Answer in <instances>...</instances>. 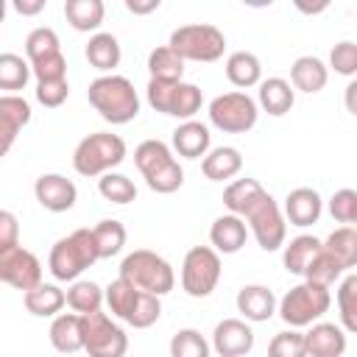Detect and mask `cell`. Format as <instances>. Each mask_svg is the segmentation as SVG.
Returning a JSON list of instances; mask_svg holds the SVG:
<instances>
[{
    "label": "cell",
    "instance_id": "cell-15",
    "mask_svg": "<svg viewBox=\"0 0 357 357\" xmlns=\"http://www.w3.org/2000/svg\"><path fill=\"white\" fill-rule=\"evenodd\" d=\"M33 195L36 201L47 209V212H67L75 206V198H78V190L75 184L61 176V173H42L33 184Z\"/></svg>",
    "mask_w": 357,
    "mask_h": 357
},
{
    "label": "cell",
    "instance_id": "cell-26",
    "mask_svg": "<svg viewBox=\"0 0 357 357\" xmlns=\"http://www.w3.org/2000/svg\"><path fill=\"white\" fill-rule=\"evenodd\" d=\"M290 81L301 92H321L329 81V67L318 56H298L290 67Z\"/></svg>",
    "mask_w": 357,
    "mask_h": 357
},
{
    "label": "cell",
    "instance_id": "cell-25",
    "mask_svg": "<svg viewBox=\"0 0 357 357\" xmlns=\"http://www.w3.org/2000/svg\"><path fill=\"white\" fill-rule=\"evenodd\" d=\"M22 304L36 318H56L61 315V307L67 304V293L59 284H39L28 293H22Z\"/></svg>",
    "mask_w": 357,
    "mask_h": 357
},
{
    "label": "cell",
    "instance_id": "cell-36",
    "mask_svg": "<svg viewBox=\"0 0 357 357\" xmlns=\"http://www.w3.org/2000/svg\"><path fill=\"white\" fill-rule=\"evenodd\" d=\"M31 75H33V70H31L28 59H22L17 53L0 56V89H6V95H14L17 89H22Z\"/></svg>",
    "mask_w": 357,
    "mask_h": 357
},
{
    "label": "cell",
    "instance_id": "cell-27",
    "mask_svg": "<svg viewBox=\"0 0 357 357\" xmlns=\"http://www.w3.org/2000/svg\"><path fill=\"white\" fill-rule=\"evenodd\" d=\"M257 100H259V106H262L271 117H282V114H287V112L293 109V103H296V89L290 86V81L273 75V78H265V81L259 84Z\"/></svg>",
    "mask_w": 357,
    "mask_h": 357
},
{
    "label": "cell",
    "instance_id": "cell-16",
    "mask_svg": "<svg viewBox=\"0 0 357 357\" xmlns=\"http://www.w3.org/2000/svg\"><path fill=\"white\" fill-rule=\"evenodd\" d=\"M212 349L220 357H243L254 349V332L240 318H223L212 332Z\"/></svg>",
    "mask_w": 357,
    "mask_h": 357
},
{
    "label": "cell",
    "instance_id": "cell-23",
    "mask_svg": "<svg viewBox=\"0 0 357 357\" xmlns=\"http://www.w3.org/2000/svg\"><path fill=\"white\" fill-rule=\"evenodd\" d=\"M209 145H212V134L198 120H187V123L176 126V131H173V151L178 156H184V159L206 156L209 153Z\"/></svg>",
    "mask_w": 357,
    "mask_h": 357
},
{
    "label": "cell",
    "instance_id": "cell-34",
    "mask_svg": "<svg viewBox=\"0 0 357 357\" xmlns=\"http://www.w3.org/2000/svg\"><path fill=\"white\" fill-rule=\"evenodd\" d=\"M103 301H106V290H100V284H95V282H89V279H78V282H73L70 290H67V304H70L78 315L98 312Z\"/></svg>",
    "mask_w": 357,
    "mask_h": 357
},
{
    "label": "cell",
    "instance_id": "cell-24",
    "mask_svg": "<svg viewBox=\"0 0 357 357\" xmlns=\"http://www.w3.org/2000/svg\"><path fill=\"white\" fill-rule=\"evenodd\" d=\"M84 56H86V61H89L95 70L112 75V70H114V67L120 64V59H123V50H120L117 36L98 31V33L89 36V42H86V47H84Z\"/></svg>",
    "mask_w": 357,
    "mask_h": 357
},
{
    "label": "cell",
    "instance_id": "cell-5",
    "mask_svg": "<svg viewBox=\"0 0 357 357\" xmlns=\"http://www.w3.org/2000/svg\"><path fill=\"white\" fill-rule=\"evenodd\" d=\"M123 159H126V139L112 131H95L84 137L73 151V167L86 178L112 173V167L123 165Z\"/></svg>",
    "mask_w": 357,
    "mask_h": 357
},
{
    "label": "cell",
    "instance_id": "cell-31",
    "mask_svg": "<svg viewBox=\"0 0 357 357\" xmlns=\"http://www.w3.org/2000/svg\"><path fill=\"white\" fill-rule=\"evenodd\" d=\"M103 14H106V8H103L100 0H67V3H64V17H67V22H70L75 31H84V33L98 31L100 22H103Z\"/></svg>",
    "mask_w": 357,
    "mask_h": 357
},
{
    "label": "cell",
    "instance_id": "cell-4",
    "mask_svg": "<svg viewBox=\"0 0 357 357\" xmlns=\"http://www.w3.org/2000/svg\"><path fill=\"white\" fill-rule=\"evenodd\" d=\"M134 165L153 192L170 195L184 184V170L162 139H145L134 151Z\"/></svg>",
    "mask_w": 357,
    "mask_h": 357
},
{
    "label": "cell",
    "instance_id": "cell-19",
    "mask_svg": "<svg viewBox=\"0 0 357 357\" xmlns=\"http://www.w3.org/2000/svg\"><path fill=\"white\" fill-rule=\"evenodd\" d=\"M248 240V223L240 215H220L209 229V243L218 254H237Z\"/></svg>",
    "mask_w": 357,
    "mask_h": 357
},
{
    "label": "cell",
    "instance_id": "cell-37",
    "mask_svg": "<svg viewBox=\"0 0 357 357\" xmlns=\"http://www.w3.org/2000/svg\"><path fill=\"white\" fill-rule=\"evenodd\" d=\"M337 312L340 326L357 335V273H346L337 284Z\"/></svg>",
    "mask_w": 357,
    "mask_h": 357
},
{
    "label": "cell",
    "instance_id": "cell-30",
    "mask_svg": "<svg viewBox=\"0 0 357 357\" xmlns=\"http://www.w3.org/2000/svg\"><path fill=\"white\" fill-rule=\"evenodd\" d=\"M321 248H324V243H321L318 237H312V234H298V237H293V240L284 245V251H282L284 271H287V273H296V276H304L307 265L315 259V254H318Z\"/></svg>",
    "mask_w": 357,
    "mask_h": 357
},
{
    "label": "cell",
    "instance_id": "cell-39",
    "mask_svg": "<svg viewBox=\"0 0 357 357\" xmlns=\"http://www.w3.org/2000/svg\"><path fill=\"white\" fill-rule=\"evenodd\" d=\"M337 279H343V265H340L326 248H321V251L315 254V259L307 265V271H304V282H315V284L332 287Z\"/></svg>",
    "mask_w": 357,
    "mask_h": 357
},
{
    "label": "cell",
    "instance_id": "cell-43",
    "mask_svg": "<svg viewBox=\"0 0 357 357\" xmlns=\"http://www.w3.org/2000/svg\"><path fill=\"white\" fill-rule=\"evenodd\" d=\"M329 215L337 220V223H346V226H354L357 223V190H337L332 198H329Z\"/></svg>",
    "mask_w": 357,
    "mask_h": 357
},
{
    "label": "cell",
    "instance_id": "cell-50",
    "mask_svg": "<svg viewBox=\"0 0 357 357\" xmlns=\"http://www.w3.org/2000/svg\"><path fill=\"white\" fill-rule=\"evenodd\" d=\"M354 229H357V223H354Z\"/></svg>",
    "mask_w": 357,
    "mask_h": 357
},
{
    "label": "cell",
    "instance_id": "cell-18",
    "mask_svg": "<svg viewBox=\"0 0 357 357\" xmlns=\"http://www.w3.org/2000/svg\"><path fill=\"white\" fill-rule=\"evenodd\" d=\"M31 123V103L20 95H3L0 98V134H3V145L0 151L8 153L17 134L22 131V126Z\"/></svg>",
    "mask_w": 357,
    "mask_h": 357
},
{
    "label": "cell",
    "instance_id": "cell-38",
    "mask_svg": "<svg viewBox=\"0 0 357 357\" xmlns=\"http://www.w3.org/2000/svg\"><path fill=\"white\" fill-rule=\"evenodd\" d=\"M92 231H95V243H98L100 259H109V257H114V254L123 251V245H126V226H123L120 220L106 218V220H100Z\"/></svg>",
    "mask_w": 357,
    "mask_h": 357
},
{
    "label": "cell",
    "instance_id": "cell-35",
    "mask_svg": "<svg viewBox=\"0 0 357 357\" xmlns=\"http://www.w3.org/2000/svg\"><path fill=\"white\" fill-rule=\"evenodd\" d=\"M139 296H142V290H137L131 282H126V279H120V276H117L114 282H109V287H106V304H109L112 315H117V318H123V321L131 318V312H134Z\"/></svg>",
    "mask_w": 357,
    "mask_h": 357
},
{
    "label": "cell",
    "instance_id": "cell-42",
    "mask_svg": "<svg viewBox=\"0 0 357 357\" xmlns=\"http://www.w3.org/2000/svg\"><path fill=\"white\" fill-rule=\"evenodd\" d=\"M268 357H307L304 332H296V329L276 332L268 343Z\"/></svg>",
    "mask_w": 357,
    "mask_h": 357
},
{
    "label": "cell",
    "instance_id": "cell-14",
    "mask_svg": "<svg viewBox=\"0 0 357 357\" xmlns=\"http://www.w3.org/2000/svg\"><path fill=\"white\" fill-rule=\"evenodd\" d=\"M0 279L11 287L28 293L42 284V262L36 259L33 251H28L22 245L6 248V251H0Z\"/></svg>",
    "mask_w": 357,
    "mask_h": 357
},
{
    "label": "cell",
    "instance_id": "cell-49",
    "mask_svg": "<svg viewBox=\"0 0 357 357\" xmlns=\"http://www.w3.org/2000/svg\"><path fill=\"white\" fill-rule=\"evenodd\" d=\"M343 103H346L349 114H354V117H357V78H351V81H349V86H346V92H343Z\"/></svg>",
    "mask_w": 357,
    "mask_h": 357
},
{
    "label": "cell",
    "instance_id": "cell-7",
    "mask_svg": "<svg viewBox=\"0 0 357 357\" xmlns=\"http://www.w3.org/2000/svg\"><path fill=\"white\" fill-rule=\"evenodd\" d=\"M25 59L36 75V84L67 78V59L61 53L59 33L47 25H39L25 36Z\"/></svg>",
    "mask_w": 357,
    "mask_h": 357
},
{
    "label": "cell",
    "instance_id": "cell-11",
    "mask_svg": "<svg viewBox=\"0 0 357 357\" xmlns=\"http://www.w3.org/2000/svg\"><path fill=\"white\" fill-rule=\"evenodd\" d=\"M220 254L212 245H192L181 262V290L192 298H206L220 282Z\"/></svg>",
    "mask_w": 357,
    "mask_h": 357
},
{
    "label": "cell",
    "instance_id": "cell-32",
    "mask_svg": "<svg viewBox=\"0 0 357 357\" xmlns=\"http://www.w3.org/2000/svg\"><path fill=\"white\" fill-rule=\"evenodd\" d=\"M148 73L151 81H181L184 59L170 50V45H159L148 53Z\"/></svg>",
    "mask_w": 357,
    "mask_h": 357
},
{
    "label": "cell",
    "instance_id": "cell-10",
    "mask_svg": "<svg viewBox=\"0 0 357 357\" xmlns=\"http://www.w3.org/2000/svg\"><path fill=\"white\" fill-rule=\"evenodd\" d=\"M145 98H148L151 109L170 114V117H178L184 123L192 120L204 103L201 89L195 84H187V81H148Z\"/></svg>",
    "mask_w": 357,
    "mask_h": 357
},
{
    "label": "cell",
    "instance_id": "cell-47",
    "mask_svg": "<svg viewBox=\"0 0 357 357\" xmlns=\"http://www.w3.org/2000/svg\"><path fill=\"white\" fill-rule=\"evenodd\" d=\"M126 8L131 14H151L159 8V0H126Z\"/></svg>",
    "mask_w": 357,
    "mask_h": 357
},
{
    "label": "cell",
    "instance_id": "cell-48",
    "mask_svg": "<svg viewBox=\"0 0 357 357\" xmlns=\"http://www.w3.org/2000/svg\"><path fill=\"white\" fill-rule=\"evenodd\" d=\"M45 8V0H14V11H20V14H39Z\"/></svg>",
    "mask_w": 357,
    "mask_h": 357
},
{
    "label": "cell",
    "instance_id": "cell-9",
    "mask_svg": "<svg viewBox=\"0 0 357 357\" xmlns=\"http://www.w3.org/2000/svg\"><path fill=\"white\" fill-rule=\"evenodd\" d=\"M167 45L184 61H218L223 56V50H226V36L215 25L190 22V25H178L170 33Z\"/></svg>",
    "mask_w": 357,
    "mask_h": 357
},
{
    "label": "cell",
    "instance_id": "cell-44",
    "mask_svg": "<svg viewBox=\"0 0 357 357\" xmlns=\"http://www.w3.org/2000/svg\"><path fill=\"white\" fill-rule=\"evenodd\" d=\"M329 67L337 75H357V42L343 39L329 50Z\"/></svg>",
    "mask_w": 357,
    "mask_h": 357
},
{
    "label": "cell",
    "instance_id": "cell-12",
    "mask_svg": "<svg viewBox=\"0 0 357 357\" xmlns=\"http://www.w3.org/2000/svg\"><path fill=\"white\" fill-rule=\"evenodd\" d=\"M259 103L245 92H223L209 103V123L226 134H245L257 126Z\"/></svg>",
    "mask_w": 357,
    "mask_h": 357
},
{
    "label": "cell",
    "instance_id": "cell-20",
    "mask_svg": "<svg viewBox=\"0 0 357 357\" xmlns=\"http://www.w3.org/2000/svg\"><path fill=\"white\" fill-rule=\"evenodd\" d=\"M276 310H279V301H276L271 287H265V284H245V287H240V293H237V312L245 321L262 324Z\"/></svg>",
    "mask_w": 357,
    "mask_h": 357
},
{
    "label": "cell",
    "instance_id": "cell-13",
    "mask_svg": "<svg viewBox=\"0 0 357 357\" xmlns=\"http://www.w3.org/2000/svg\"><path fill=\"white\" fill-rule=\"evenodd\" d=\"M84 351L89 357H126L128 335L106 312H89L84 315Z\"/></svg>",
    "mask_w": 357,
    "mask_h": 357
},
{
    "label": "cell",
    "instance_id": "cell-28",
    "mask_svg": "<svg viewBox=\"0 0 357 357\" xmlns=\"http://www.w3.org/2000/svg\"><path fill=\"white\" fill-rule=\"evenodd\" d=\"M201 170L209 181H226L231 176H237L243 170V156L237 148L231 145H220V148H212L204 162H201Z\"/></svg>",
    "mask_w": 357,
    "mask_h": 357
},
{
    "label": "cell",
    "instance_id": "cell-22",
    "mask_svg": "<svg viewBox=\"0 0 357 357\" xmlns=\"http://www.w3.org/2000/svg\"><path fill=\"white\" fill-rule=\"evenodd\" d=\"M50 343L61 354H75L84 349V315L78 312H61L50 324Z\"/></svg>",
    "mask_w": 357,
    "mask_h": 357
},
{
    "label": "cell",
    "instance_id": "cell-41",
    "mask_svg": "<svg viewBox=\"0 0 357 357\" xmlns=\"http://www.w3.org/2000/svg\"><path fill=\"white\" fill-rule=\"evenodd\" d=\"M170 357H209V343L198 329H178L170 337Z\"/></svg>",
    "mask_w": 357,
    "mask_h": 357
},
{
    "label": "cell",
    "instance_id": "cell-29",
    "mask_svg": "<svg viewBox=\"0 0 357 357\" xmlns=\"http://www.w3.org/2000/svg\"><path fill=\"white\" fill-rule=\"evenodd\" d=\"M226 78L240 89L257 86L262 84V64L251 50H234L226 59Z\"/></svg>",
    "mask_w": 357,
    "mask_h": 357
},
{
    "label": "cell",
    "instance_id": "cell-3",
    "mask_svg": "<svg viewBox=\"0 0 357 357\" xmlns=\"http://www.w3.org/2000/svg\"><path fill=\"white\" fill-rule=\"evenodd\" d=\"M100 259L95 231L92 229H75L67 237L56 240L47 257V271L59 282H78V276L92 268Z\"/></svg>",
    "mask_w": 357,
    "mask_h": 357
},
{
    "label": "cell",
    "instance_id": "cell-40",
    "mask_svg": "<svg viewBox=\"0 0 357 357\" xmlns=\"http://www.w3.org/2000/svg\"><path fill=\"white\" fill-rule=\"evenodd\" d=\"M98 192L112 204H131L137 198V187L123 173H106L98 178Z\"/></svg>",
    "mask_w": 357,
    "mask_h": 357
},
{
    "label": "cell",
    "instance_id": "cell-1",
    "mask_svg": "<svg viewBox=\"0 0 357 357\" xmlns=\"http://www.w3.org/2000/svg\"><path fill=\"white\" fill-rule=\"evenodd\" d=\"M223 206L248 223L262 251H279L287 237V223L273 195L257 178H237L223 190Z\"/></svg>",
    "mask_w": 357,
    "mask_h": 357
},
{
    "label": "cell",
    "instance_id": "cell-8",
    "mask_svg": "<svg viewBox=\"0 0 357 357\" xmlns=\"http://www.w3.org/2000/svg\"><path fill=\"white\" fill-rule=\"evenodd\" d=\"M332 304V296H329V287L324 284H315V282H301L296 287H290L282 298H279V318L298 329V326H310L315 324Z\"/></svg>",
    "mask_w": 357,
    "mask_h": 357
},
{
    "label": "cell",
    "instance_id": "cell-17",
    "mask_svg": "<svg viewBox=\"0 0 357 357\" xmlns=\"http://www.w3.org/2000/svg\"><path fill=\"white\" fill-rule=\"evenodd\" d=\"M324 212V201L312 187H296L284 198V218L290 226H312Z\"/></svg>",
    "mask_w": 357,
    "mask_h": 357
},
{
    "label": "cell",
    "instance_id": "cell-33",
    "mask_svg": "<svg viewBox=\"0 0 357 357\" xmlns=\"http://www.w3.org/2000/svg\"><path fill=\"white\" fill-rule=\"evenodd\" d=\"M324 248L343 265V271L357 268V229H354V226H340V229H335V231L324 240Z\"/></svg>",
    "mask_w": 357,
    "mask_h": 357
},
{
    "label": "cell",
    "instance_id": "cell-2",
    "mask_svg": "<svg viewBox=\"0 0 357 357\" xmlns=\"http://www.w3.org/2000/svg\"><path fill=\"white\" fill-rule=\"evenodd\" d=\"M89 106L112 126H126L139 114V95L126 75H100L86 89Z\"/></svg>",
    "mask_w": 357,
    "mask_h": 357
},
{
    "label": "cell",
    "instance_id": "cell-21",
    "mask_svg": "<svg viewBox=\"0 0 357 357\" xmlns=\"http://www.w3.org/2000/svg\"><path fill=\"white\" fill-rule=\"evenodd\" d=\"M307 340V357H343L346 351V332L337 324L318 321L310 332H304Z\"/></svg>",
    "mask_w": 357,
    "mask_h": 357
},
{
    "label": "cell",
    "instance_id": "cell-6",
    "mask_svg": "<svg viewBox=\"0 0 357 357\" xmlns=\"http://www.w3.org/2000/svg\"><path fill=\"white\" fill-rule=\"evenodd\" d=\"M120 279H126L137 290L153 293V296H165L176 284V273H173L170 262L148 248H137L120 262Z\"/></svg>",
    "mask_w": 357,
    "mask_h": 357
},
{
    "label": "cell",
    "instance_id": "cell-45",
    "mask_svg": "<svg viewBox=\"0 0 357 357\" xmlns=\"http://www.w3.org/2000/svg\"><path fill=\"white\" fill-rule=\"evenodd\" d=\"M67 95H70L67 78L64 81H42V84H36V100L42 106H47V109H59L67 100Z\"/></svg>",
    "mask_w": 357,
    "mask_h": 357
},
{
    "label": "cell",
    "instance_id": "cell-46",
    "mask_svg": "<svg viewBox=\"0 0 357 357\" xmlns=\"http://www.w3.org/2000/svg\"><path fill=\"white\" fill-rule=\"evenodd\" d=\"M14 245H20L17 243V218L8 209H3L0 212V251L14 248Z\"/></svg>",
    "mask_w": 357,
    "mask_h": 357
}]
</instances>
